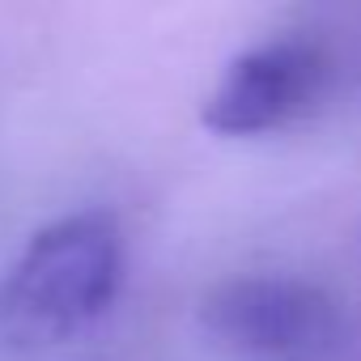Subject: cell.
Listing matches in <instances>:
<instances>
[{
  "label": "cell",
  "mask_w": 361,
  "mask_h": 361,
  "mask_svg": "<svg viewBox=\"0 0 361 361\" xmlns=\"http://www.w3.org/2000/svg\"><path fill=\"white\" fill-rule=\"evenodd\" d=\"M123 285L115 213L81 209L43 226L0 285V331L13 344H60L90 327Z\"/></svg>",
  "instance_id": "6da1fadb"
},
{
  "label": "cell",
  "mask_w": 361,
  "mask_h": 361,
  "mask_svg": "<svg viewBox=\"0 0 361 361\" xmlns=\"http://www.w3.org/2000/svg\"><path fill=\"white\" fill-rule=\"evenodd\" d=\"M209 336L255 361H319L340 336L336 302L293 276H238L200 310Z\"/></svg>",
  "instance_id": "7a4b0ae2"
},
{
  "label": "cell",
  "mask_w": 361,
  "mask_h": 361,
  "mask_svg": "<svg viewBox=\"0 0 361 361\" xmlns=\"http://www.w3.org/2000/svg\"><path fill=\"white\" fill-rule=\"evenodd\" d=\"M327 81V56L310 39H272L243 51L204 98V128L217 136H259L298 119Z\"/></svg>",
  "instance_id": "3957f363"
}]
</instances>
